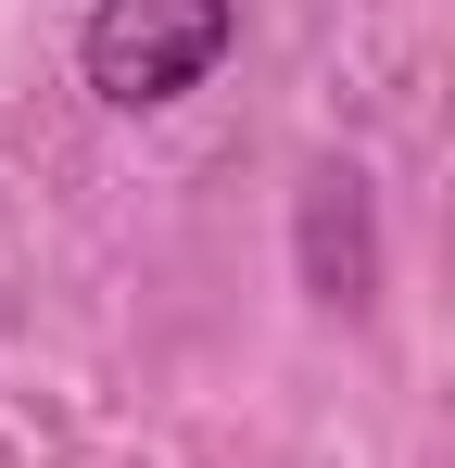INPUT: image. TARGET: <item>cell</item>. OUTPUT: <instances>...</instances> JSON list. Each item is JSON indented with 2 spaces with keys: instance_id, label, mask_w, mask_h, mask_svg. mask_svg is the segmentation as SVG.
Returning a JSON list of instances; mask_svg holds the SVG:
<instances>
[{
  "instance_id": "6da1fadb",
  "label": "cell",
  "mask_w": 455,
  "mask_h": 468,
  "mask_svg": "<svg viewBox=\"0 0 455 468\" xmlns=\"http://www.w3.org/2000/svg\"><path fill=\"white\" fill-rule=\"evenodd\" d=\"M240 0H89V89L114 114H164L228 64Z\"/></svg>"
},
{
  "instance_id": "7a4b0ae2",
  "label": "cell",
  "mask_w": 455,
  "mask_h": 468,
  "mask_svg": "<svg viewBox=\"0 0 455 468\" xmlns=\"http://www.w3.org/2000/svg\"><path fill=\"white\" fill-rule=\"evenodd\" d=\"M303 292H316V304H342V316L379 292L367 177H354V165H316V177H303Z\"/></svg>"
}]
</instances>
